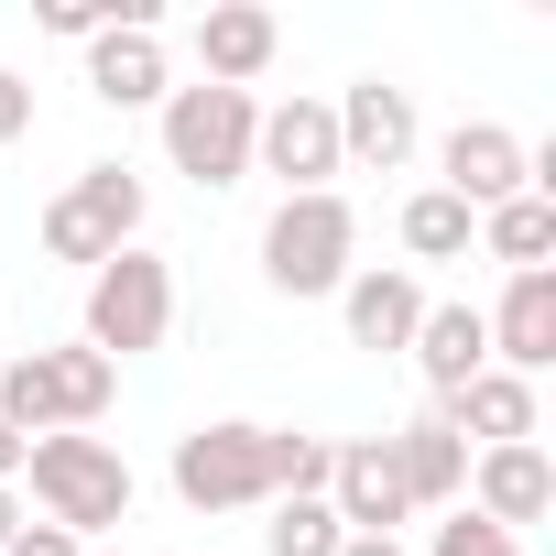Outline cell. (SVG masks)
<instances>
[{
    "mask_svg": "<svg viewBox=\"0 0 556 556\" xmlns=\"http://www.w3.org/2000/svg\"><path fill=\"white\" fill-rule=\"evenodd\" d=\"M328 437H295V426H197L175 437V491L197 513H251V502H295V491H328Z\"/></svg>",
    "mask_w": 556,
    "mask_h": 556,
    "instance_id": "cell-1",
    "label": "cell"
},
{
    "mask_svg": "<svg viewBox=\"0 0 556 556\" xmlns=\"http://www.w3.org/2000/svg\"><path fill=\"white\" fill-rule=\"evenodd\" d=\"M23 480H34V502H45V523L55 534H99V523H131V458L110 447V437H34V458H23Z\"/></svg>",
    "mask_w": 556,
    "mask_h": 556,
    "instance_id": "cell-2",
    "label": "cell"
},
{
    "mask_svg": "<svg viewBox=\"0 0 556 556\" xmlns=\"http://www.w3.org/2000/svg\"><path fill=\"white\" fill-rule=\"evenodd\" d=\"M110 393H121V371L77 339V350H34V361H12L0 371V426L12 437H88L99 415H110Z\"/></svg>",
    "mask_w": 556,
    "mask_h": 556,
    "instance_id": "cell-3",
    "label": "cell"
},
{
    "mask_svg": "<svg viewBox=\"0 0 556 556\" xmlns=\"http://www.w3.org/2000/svg\"><path fill=\"white\" fill-rule=\"evenodd\" d=\"M164 328H175V273H164L153 251H110V262L88 273V350L121 371V361L164 350Z\"/></svg>",
    "mask_w": 556,
    "mask_h": 556,
    "instance_id": "cell-4",
    "label": "cell"
},
{
    "mask_svg": "<svg viewBox=\"0 0 556 556\" xmlns=\"http://www.w3.org/2000/svg\"><path fill=\"white\" fill-rule=\"evenodd\" d=\"M350 251H361V218H350L339 186H328V197H285L273 229H262V273H273L285 295H339V285H350Z\"/></svg>",
    "mask_w": 556,
    "mask_h": 556,
    "instance_id": "cell-5",
    "label": "cell"
},
{
    "mask_svg": "<svg viewBox=\"0 0 556 556\" xmlns=\"http://www.w3.org/2000/svg\"><path fill=\"white\" fill-rule=\"evenodd\" d=\"M251 131H262L251 88H164V153H175V175L240 186L251 175Z\"/></svg>",
    "mask_w": 556,
    "mask_h": 556,
    "instance_id": "cell-6",
    "label": "cell"
},
{
    "mask_svg": "<svg viewBox=\"0 0 556 556\" xmlns=\"http://www.w3.org/2000/svg\"><path fill=\"white\" fill-rule=\"evenodd\" d=\"M131 229H142V175L131 164H88L55 207H45V251L55 262H110V251H131Z\"/></svg>",
    "mask_w": 556,
    "mask_h": 556,
    "instance_id": "cell-7",
    "label": "cell"
},
{
    "mask_svg": "<svg viewBox=\"0 0 556 556\" xmlns=\"http://www.w3.org/2000/svg\"><path fill=\"white\" fill-rule=\"evenodd\" d=\"M447 197L469 207V218H491V207H513V197H534V153L502 131V121H458L447 131Z\"/></svg>",
    "mask_w": 556,
    "mask_h": 556,
    "instance_id": "cell-8",
    "label": "cell"
},
{
    "mask_svg": "<svg viewBox=\"0 0 556 556\" xmlns=\"http://www.w3.org/2000/svg\"><path fill=\"white\" fill-rule=\"evenodd\" d=\"M251 164L285 175V197H328V175H339V110H328V99H285V110H262Z\"/></svg>",
    "mask_w": 556,
    "mask_h": 556,
    "instance_id": "cell-9",
    "label": "cell"
},
{
    "mask_svg": "<svg viewBox=\"0 0 556 556\" xmlns=\"http://www.w3.org/2000/svg\"><path fill=\"white\" fill-rule=\"evenodd\" d=\"M328 513L350 523V534H393L415 502H404V469H393V437H361V447H339L328 458Z\"/></svg>",
    "mask_w": 556,
    "mask_h": 556,
    "instance_id": "cell-10",
    "label": "cell"
},
{
    "mask_svg": "<svg viewBox=\"0 0 556 556\" xmlns=\"http://www.w3.org/2000/svg\"><path fill=\"white\" fill-rule=\"evenodd\" d=\"M480 328H491V371L534 382V371L556 361V273H513V295H502Z\"/></svg>",
    "mask_w": 556,
    "mask_h": 556,
    "instance_id": "cell-11",
    "label": "cell"
},
{
    "mask_svg": "<svg viewBox=\"0 0 556 556\" xmlns=\"http://www.w3.org/2000/svg\"><path fill=\"white\" fill-rule=\"evenodd\" d=\"M469 491H480V523H545L556 513V458L545 447H480V469H469Z\"/></svg>",
    "mask_w": 556,
    "mask_h": 556,
    "instance_id": "cell-12",
    "label": "cell"
},
{
    "mask_svg": "<svg viewBox=\"0 0 556 556\" xmlns=\"http://www.w3.org/2000/svg\"><path fill=\"white\" fill-rule=\"evenodd\" d=\"M415 153V99L404 88H382V77H361L350 99H339V164H404Z\"/></svg>",
    "mask_w": 556,
    "mask_h": 556,
    "instance_id": "cell-13",
    "label": "cell"
},
{
    "mask_svg": "<svg viewBox=\"0 0 556 556\" xmlns=\"http://www.w3.org/2000/svg\"><path fill=\"white\" fill-rule=\"evenodd\" d=\"M88 88H99L110 110H153V99H164V34H153V23H110V34L88 45Z\"/></svg>",
    "mask_w": 556,
    "mask_h": 556,
    "instance_id": "cell-14",
    "label": "cell"
},
{
    "mask_svg": "<svg viewBox=\"0 0 556 556\" xmlns=\"http://www.w3.org/2000/svg\"><path fill=\"white\" fill-rule=\"evenodd\" d=\"M273 12H251V0H218V12L197 23V66H207V88H251L262 66H273Z\"/></svg>",
    "mask_w": 556,
    "mask_h": 556,
    "instance_id": "cell-15",
    "label": "cell"
},
{
    "mask_svg": "<svg viewBox=\"0 0 556 556\" xmlns=\"http://www.w3.org/2000/svg\"><path fill=\"white\" fill-rule=\"evenodd\" d=\"M415 371L437 382V404L469 393V382L491 371V328H480V306H426V328H415Z\"/></svg>",
    "mask_w": 556,
    "mask_h": 556,
    "instance_id": "cell-16",
    "label": "cell"
},
{
    "mask_svg": "<svg viewBox=\"0 0 556 556\" xmlns=\"http://www.w3.org/2000/svg\"><path fill=\"white\" fill-rule=\"evenodd\" d=\"M437 415L458 426V447H469V437H480V447H534V382H513V371H480V382L447 393Z\"/></svg>",
    "mask_w": 556,
    "mask_h": 556,
    "instance_id": "cell-17",
    "label": "cell"
},
{
    "mask_svg": "<svg viewBox=\"0 0 556 556\" xmlns=\"http://www.w3.org/2000/svg\"><path fill=\"white\" fill-rule=\"evenodd\" d=\"M339 306H350V339H361V350H415V328H426L415 273H350Z\"/></svg>",
    "mask_w": 556,
    "mask_h": 556,
    "instance_id": "cell-18",
    "label": "cell"
},
{
    "mask_svg": "<svg viewBox=\"0 0 556 556\" xmlns=\"http://www.w3.org/2000/svg\"><path fill=\"white\" fill-rule=\"evenodd\" d=\"M393 469H404V502H415V513L469 491V447H458V426H447V415H415V426L393 437Z\"/></svg>",
    "mask_w": 556,
    "mask_h": 556,
    "instance_id": "cell-19",
    "label": "cell"
},
{
    "mask_svg": "<svg viewBox=\"0 0 556 556\" xmlns=\"http://www.w3.org/2000/svg\"><path fill=\"white\" fill-rule=\"evenodd\" d=\"M480 240H491V262L545 273V251H556V197H513V207H491V218H480Z\"/></svg>",
    "mask_w": 556,
    "mask_h": 556,
    "instance_id": "cell-20",
    "label": "cell"
},
{
    "mask_svg": "<svg viewBox=\"0 0 556 556\" xmlns=\"http://www.w3.org/2000/svg\"><path fill=\"white\" fill-rule=\"evenodd\" d=\"M262 545H273V556H339V545H350V523L328 513V491H295V502H273Z\"/></svg>",
    "mask_w": 556,
    "mask_h": 556,
    "instance_id": "cell-21",
    "label": "cell"
},
{
    "mask_svg": "<svg viewBox=\"0 0 556 556\" xmlns=\"http://www.w3.org/2000/svg\"><path fill=\"white\" fill-rule=\"evenodd\" d=\"M469 240H480V218H469L447 186H426V197L404 207V251H415V262H458Z\"/></svg>",
    "mask_w": 556,
    "mask_h": 556,
    "instance_id": "cell-22",
    "label": "cell"
},
{
    "mask_svg": "<svg viewBox=\"0 0 556 556\" xmlns=\"http://www.w3.org/2000/svg\"><path fill=\"white\" fill-rule=\"evenodd\" d=\"M437 556H523V545H513L502 523H480V513L458 502V523H437Z\"/></svg>",
    "mask_w": 556,
    "mask_h": 556,
    "instance_id": "cell-23",
    "label": "cell"
},
{
    "mask_svg": "<svg viewBox=\"0 0 556 556\" xmlns=\"http://www.w3.org/2000/svg\"><path fill=\"white\" fill-rule=\"evenodd\" d=\"M23 131H34V88L0 66V142H23Z\"/></svg>",
    "mask_w": 556,
    "mask_h": 556,
    "instance_id": "cell-24",
    "label": "cell"
},
{
    "mask_svg": "<svg viewBox=\"0 0 556 556\" xmlns=\"http://www.w3.org/2000/svg\"><path fill=\"white\" fill-rule=\"evenodd\" d=\"M0 556H77V534H55V523H23V534L0 545Z\"/></svg>",
    "mask_w": 556,
    "mask_h": 556,
    "instance_id": "cell-25",
    "label": "cell"
},
{
    "mask_svg": "<svg viewBox=\"0 0 556 556\" xmlns=\"http://www.w3.org/2000/svg\"><path fill=\"white\" fill-rule=\"evenodd\" d=\"M23 458H34V437H12V426H0V491L23 480Z\"/></svg>",
    "mask_w": 556,
    "mask_h": 556,
    "instance_id": "cell-26",
    "label": "cell"
},
{
    "mask_svg": "<svg viewBox=\"0 0 556 556\" xmlns=\"http://www.w3.org/2000/svg\"><path fill=\"white\" fill-rule=\"evenodd\" d=\"M339 556H404V545H393V534H350Z\"/></svg>",
    "mask_w": 556,
    "mask_h": 556,
    "instance_id": "cell-27",
    "label": "cell"
},
{
    "mask_svg": "<svg viewBox=\"0 0 556 556\" xmlns=\"http://www.w3.org/2000/svg\"><path fill=\"white\" fill-rule=\"evenodd\" d=\"M12 534H23V513H12V491H0V545H12Z\"/></svg>",
    "mask_w": 556,
    "mask_h": 556,
    "instance_id": "cell-28",
    "label": "cell"
}]
</instances>
